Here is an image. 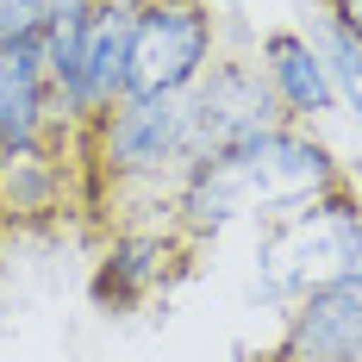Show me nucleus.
I'll list each match as a JSON object with an SVG mask.
<instances>
[{"mask_svg": "<svg viewBox=\"0 0 362 362\" xmlns=\"http://www.w3.org/2000/svg\"><path fill=\"white\" fill-rule=\"evenodd\" d=\"M356 269H362V194L344 181L325 200L269 225V238L256 250V288H262V300L300 306L306 293L331 288Z\"/></svg>", "mask_w": 362, "mask_h": 362, "instance_id": "f257e3e1", "label": "nucleus"}, {"mask_svg": "<svg viewBox=\"0 0 362 362\" xmlns=\"http://www.w3.org/2000/svg\"><path fill=\"white\" fill-rule=\"evenodd\" d=\"M194 100L187 94H125L107 119L88 125V163L112 187H163L175 194L194 169Z\"/></svg>", "mask_w": 362, "mask_h": 362, "instance_id": "f03ea898", "label": "nucleus"}, {"mask_svg": "<svg viewBox=\"0 0 362 362\" xmlns=\"http://www.w3.org/2000/svg\"><path fill=\"white\" fill-rule=\"evenodd\" d=\"M213 63V0H138L132 94H194Z\"/></svg>", "mask_w": 362, "mask_h": 362, "instance_id": "7ed1b4c3", "label": "nucleus"}, {"mask_svg": "<svg viewBox=\"0 0 362 362\" xmlns=\"http://www.w3.org/2000/svg\"><path fill=\"white\" fill-rule=\"evenodd\" d=\"M187 100H194V138H187L194 169L213 163V156H231V150H250L262 138H275L281 125H293L256 63H225L218 57Z\"/></svg>", "mask_w": 362, "mask_h": 362, "instance_id": "20e7f679", "label": "nucleus"}, {"mask_svg": "<svg viewBox=\"0 0 362 362\" xmlns=\"http://www.w3.org/2000/svg\"><path fill=\"white\" fill-rule=\"evenodd\" d=\"M262 362H362V269L288 306V325Z\"/></svg>", "mask_w": 362, "mask_h": 362, "instance_id": "39448f33", "label": "nucleus"}, {"mask_svg": "<svg viewBox=\"0 0 362 362\" xmlns=\"http://www.w3.org/2000/svg\"><path fill=\"white\" fill-rule=\"evenodd\" d=\"M32 144H69L57 132V100H50L37 37L0 44V150H32Z\"/></svg>", "mask_w": 362, "mask_h": 362, "instance_id": "423d86ee", "label": "nucleus"}, {"mask_svg": "<svg viewBox=\"0 0 362 362\" xmlns=\"http://www.w3.org/2000/svg\"><path fill=\"white\" fill-rule=\"evenodd\" d=\"M256 69L269 75L275 100L288 107L293 125H313L337 112V88H331V69L319 57V44L306 32H262V50H256Z\"/></svg>", "mask_w": 362, "mask_h": 362, "instance_id": "0eeeda50", "label": "nucleus"}, {"mask_svg": "<svg viewBox=\"0 0 362 362\" xmlns=\"http://www.w3.org/2000/svg\"><path fill=\"white\" fill-rule=\"evenodd\" d=\"M63 144H32V150H0V225H44L63 213Z\"/></svg>", "mask_w": 362, "mask_h": 362, "instance_id": "6e6552de", "label": "nucleus"}, {"mask_svg": "<svg viewBox=\"0 0 362 362\" xmlns=\"http://www.w3.org/2000/svg\"><path fill=\"white\" fill-rule=\"evenodd\" d=\"M163 256H169V238L163 231H112L107 244V262H100V275H94V300L100 306H138L156 281H163Z\"/></svg>", "mask_w": 362, "mask_h": 362, "instance_id": "1a4fd4ad", "label": "nucleus"}, {"mask_svg": "<svg viewBox=\"0 0 362 362\" xmlns=\"http://www.w3.org/2000/svg\"><path fill=\"white\" fill-rule=\"evenodd\" d=\"M313 44H319V57H325V69H331L337 107H344V112L362 125V37H356V32H344L337 19H325Z\"/></svg>", "mask_w": 362, "mask_h": 362, "instance_id": "9d476101", "label": "nucleus"}, {"mask_svg": "<svg viewBox=\"0 0 362 362\" xmlns=\"http://www.w3.org/2000/svg\"><path fill=\"white\" fill-rule=\"evenodd\" d=\"M50 25V0H0V44H32Z\"/></svg>", "mask_w": 362, "mask_h": 362, "instance_id": "9b49d317", "label": "nucleus"}, {"mask_svg": "<svg viewBox=\"0 0 362 362\" xmlns=\"http://www.w3.org/2000/svg\"><path fill=\"white\" fill-rule=\"evenodd\" d=\"M325 19H337L344 32L362 37V0H325Z\"/></svg>", "mask_w": 362, "mask_h": 362, "instance_id": "f8f14e48", "label": "nucleus"}, {"mask_svg": "<svg viewBox=\"0 0 362 362\" xmlns=\"http://www.w3.org/2000/svg\"><path fill=\"white\" fill-rule=\"evenodd\" d=\"M100 0H50V13H94Z\"/></svg>", "mask_w": 362, "mask_h": 362, "instance_id": "ddd939ff", "label": "nucleus"}]
</instances>
